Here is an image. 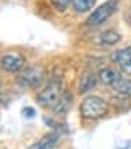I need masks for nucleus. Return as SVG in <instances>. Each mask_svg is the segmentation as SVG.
Segmentation results:
<instances>
[{
  "label": "nucleus",
  "instance_id": "1",
  "mask_svg": "<svg viewBox=\"0 0 131 149\" xmlns=\"http://www.w3.org/2000/svg\"><path fill=\"white\" fill-rule=\"evenodd\" d=\"M81 117L86 120H97L107 115L109 112V102L99 96H87L79 104Z\"/></svg>",
  "mask_w": 131,
  "mask_h": 149
},
{
  "label": "nucleus",
  "instance_id": "2",
  "mask_svg": "<svg viewBox=\"0 0 131 149\" xmlns=\"http://www.w3.org/2000/svg\"><path fill=\"white\" fill-rule=\"evenodd\" d=\"M63 88H62L60 81H50L49 84L45 86L44 89L37 94L36 101L41 107L45 109H53L57 105V102L60 101V97L63 96Z\"/></svg>",
  "mask_w": 131,
  "mask_h": 149
},
{
  "label": "nucleus",
  "instance_id": "3",
  "mask_svg": "<svg viewBox=\"0 0 131 149\" xmlns=\"http://www.w3.org/2000/svg\"><path fill=\"white\" fill-rule=\"evenodd\" d=\"M118 10V0H107L102 5H99L96 10L87 16L86 19V26L94 28V26H101L102 23H105L110 16H113Z\"/></svg>",
  "mask_w": 131,
  "mask_h": 149
},
{
  "label": "nucleus",
  "instance_id": "4",
  "mask_svg": "<svg viewBox=\"0 0 131 149\" xmlns=\"http://www.w3.org/2000/svg\"><path fill=\"white\" fill-rule=\"evenodd\" d=\"M45 78V70L41 65L24 67L18 74V83L26 88H37Z\"/></svg>",
  "mask_w": 131,
  "mask_h": 149
},
{
  "label": "nucleus",
  "instance_id": "5",
  "mask_svg": "<svg viewBox=\"0 0 131 149\" xmlns=\"http://www.w3.org/2000/svg\"><path fill=\"white\" fill-rule=\"evenodd\" d=\"M26 67V57L21 52H5L0 57V68L7 73H19Z\"/></svg>",
  "mask_w": 131,
  "mask_h": 149
},
{
  "label": "nucleus",
  "instance_id": "6",
  "mask_svg": "<svg viewBox=\"0 0 131 149\" xmlns=\"http://www.w3.org/2000/svg\"><path fill=\"white\" fill-rule=\"evenodd\" d=\"M99 81L102 83V84H105V86H115L116 83L120 81L123 76H121V73L118 70H115V68H112V67H107V68H102L101 71H99Z\"/></svg>",
  "mask_w": 131,
  "mask_h": 149
},
{
  "label": "nucleus",
  "instance_id": "7",
  "mask_svg": "<svg viewBox=\"0 0 131 149\" xmlns=\"http://www.w3.org/2000/svg\"><path fill=\"white\" fill-rule=\"evenodd\" d=\"M97 79H99V76L94 74L92 71L82 73L81 78H79V83H78V91L81 94H84V93H87V91L94 89V86L97 84Z\"/></svg>",
  "mask_w": 131,
  "mask_h": 149
},
{
  "label": "nucleus",
  "instance_id": "8",
  "mask_svg": "<svg viewBox=\"0 0 131 149\" xmlns=\"http://www.w3.org/2000/svg\"><path fill=\"white\" fill-rule=\"evenodd\" d=\"M97 39H99V42L104 44V45H115L121 41V36H120V33H116L115 29H107V31L99 34Z\"/></svg>",
  "mask_w": 131,
  "mask_h": 149
},
{
  "label": "nucleus",
  "instance_id": "9",
  "mask_svg": "<svg viewBox=\"0 0 131 149\" xmlns=\"http://www.w3.org/2000/svg\"><path fill=\"white\" fill-rule=\"evenodd\" d=\"M130 60H131V45H128L125 49H120V50H116V52L112 54V62L116 63L118 67L128 63Z\"/></svg>",
  "mask_w": 131,
  "mask_h": 149
},
{
  "label": "nucleus",
  "instance_id": "10",
  "mask_svg": "<svg viewBox=\"0 0 131 149\" xmlns=\"http://www.w3.org/2000/svg\"><path fill=\"white\" fill-rule=\"evenodd\" d=\"M57 143H58V138H57V134H47L45 138H42L39 143H36V144H33L29 149H52L53 146H57Z\"/></svg>",
  "mask_w": 131,
  "mask_h": 149
},
{
  "label": "nucleus",
  "instance_id": "11",
  "mask_svg": "<svg viewBox=\"0 0 131 149\" xmlns=\"http://www.w3.org/2000/svg\"><path fill=\"white\" fill-rule=\"evenodd\" d=\"M113 89L123 97H131V79L130 78H121L120 81L113 86Z\"/></svg>",
  "mask_w": 131,
  "mask_h": 149
},
{
  "label": "nucleus",
  "instance_id": "12",
  "mask_svg": "<svg viewBox=\"0 0 131 149\" xmlns=\"http://www.w3.org/2000/svg\"><path fill=\"white\" fill-rule=\"evenodd\" d=\"M71 5L76 13H86V11L92 10L96 0H71Z\"/></svg>",
  "mask_w": 131,
  "mask_h": 149
},
{
  "label": "nucleus",
  "instance_id": "13",
  "mask_svg": "<svg viewBox=\"0 0 131 149\" xmlns=\"http://www.w3.org/2000/svg\"><path fill=\"white\" fill-rule=\"evenodd\" d=\"M71 101H73V97L68 93H63V96L60 97V101L57 102V105L53 107V112H55V113H63V112H67Z\"/></svg>",
  "mask_w": 131,
  "mask_h": 149
},
{
  "label": "nucleus",
  "instance_id": "14",
  "mask_svg": "<svg viewBox=\"0 0 131 149\" xmlns=\"http://www.w3.org/2000/svg\"><path fill=\"white\" fill-rule=\"evenodd\" d=\"M50 3L57 8L58 11H67V8L71 5V0H49Z\"/></svg>",
  "mask_w": 131,
  "mask_h": 149
},
{
  "label": "nucleus",
  "instance_id": "15",
  "mask_svg": "<svg viewBox=\"0 0 131 149\" xmlns=\"http://www.w3.org/2000/svg\"><path fill=\"white\" fill-rule=\"evenodd\" d=\"M34 109L33 107H26V109H23V115L26 117V118H31V117H34Z\"/></svg>",
  "mask_w": 131,
  "mask_h": 149
},
{
  "label": "nucleus",
  "instance_id": "16",
  "mask_svg": "<svg viewBox=\"0 0 131 149\" xmlns=\"http://www.w3.org/2000/svg\"><path fill=\"white\" fill-rule=\"evenodd\" d=\"M121 71H123L125 74H128V76H131V60L128 62V63H125V65H121Z\"/></svg>",
  "mask_w": 131,
  "mask_h": 149
},
{
  "label": "nucleus",
  "instance_id": "17",
  "mask_svg": "<svg viewBox=\"0 0 131 149\" xmlns=\"http://www.w3.org/2000/svg\"><path fill=\"white\" fill-rule=\"evenodd\" d=\"M125 21L128 23V24H131V7L126 10V13H125Z\"/></svg>",
  "mask_w": 131,
  "mask_h": 149
}]
</instances>
